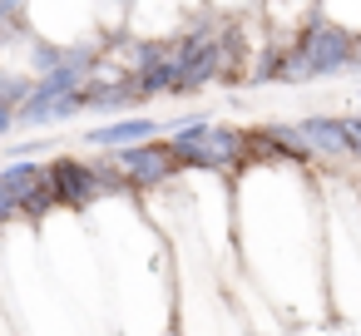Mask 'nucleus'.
<instances>
[{"label":"nucleus","instance_id":"obj_9","mask_svg":"<svg viewBox=\"0 0 361 336\" xmlns=\"http://www.w3.org/2000/svg\"><path fill=\"white\" fill-rule=\"evenodd\" d=\"M322 20L356 40L361 35V0H322Z\"/></svg>","mask_w":361,"mask_h":336},{"label":"nucleus","instance_id":"obj_7","mask_svg":"<svg viewBox=\"0 0 361 336\" xmlns=\"http://www.w3.org/2000/svg\"><path fill=\"white\" fill-rule=\"evenodd\" d=\"M257 20L267 25L272 40H297L302 30H312L322 20V0H262Z\"/></svg>","mask_w":361,"mask_h":336},{"label":"nucleus","instance_id":"obj_10","mask_svg":"<svg viewBox=\"0 0 361 336\" xmlns=\"http://www.w3.org/2000/svg\"><path fill=\"white\" fill-rule=\"evenodd\" d=\"M257 6L262 0H203V11L218 20H247V15H257Z\"/></svg>","mask_w":361,"mask_h":336},{"label":"nucleus","instance_id":"obj_13","mask_svg":"<svg viewBox=\"0 0 361 336\" xmlns=\"http://www.w3.org/2000/svg\"><path fill=\"white\" fill-rule=\"evenodd\" d=\"M351 99H356V104H361V85H356V89H351Z\"/></svg>","mask_w":361,"mask_h":336},{"label":"nucleus","instance_id":"obj_12","mask_svg":"<svg viewBox=\"0 0 361 336\" xmlns=\"http://www.w3.org/2000/svg\"><path fill=\"white\" fill-rule=\"evenodd\" d=\"M356 75H361V35H356Z\"/></svg>","mask_w":361,"mask_h":336},{"label":"nucleus","instance_id":"obj_8","mask_svg":"<svg viewBox=\"0 0 361 336\" xmlns=\"http://www.w3.org/2000/svg\"><path fill=\"white\" fill-rule=\"evenodd\" d=\"M149 139H164V124L159 119H109V124H94L85 134L90 149H109V154L134 149V144H149Z\"/></svg>","mask_w":361,"mask_h":336},{"label":"nucleus","instance_id":"obj_5","mask_svg":"<svg viewBox=\"0 0 361 336\" xmlns=\"http://www.w3.org/2000/svg\"><path fill=\"white\" fill-rule=\"evenodd\" d=\"M203 0H129V40L139 45H173L203 20Z\"/></svg>","mask_w":361,"mask_h":336},{"label":"nucleus","instance_id":"obj_6","mask_svg":"<svg viewBox=\"0 0 361 336\" xmlns=\"http://www.w3.org/2000/svg\"><path fill=\"white\" fill-rule=\"evenodd\" d=\"M50 193L60 203V213H90L104 203V183L94 173V158H75V154H60L50 158Z\"/></svg>","mask_w":361,"mask_h":336},{"label":"nucleus","instance_id":"obj_11","mask_svg":"<svg viewBox=\"0 0 361 336\" xmlns=\"http://www.w3.org/2000/svg\"><path fill=\"white\" fill-rule=\"evenodd\" d=\"M16 129V104H6V99H0V139H6Z\"/></svg>","mask_w":361,"mask_h":336},{"label":"nucleus","instance_id":"obj_3","mask_svg":"<svg viewBox=\"0 0 361 336\" xmlns=\"http://www.w3.org/2000/svg\"><path fill=\"white\" fill-rule=\"evenodd\" d=\"M322 173V168H317ZM326 213V311L336 321L361 316V183L351 173H322Z\"/></svg>","mask_w":361,"mask_h":336},{"label":"nucleus","instance_id":"obj_1","mask_svg":"<svg viewBox=\"0 0 361 336\" xmlns=\"http://www.w3.org/2000/svg\"><path fill=\"white\" fill-rule=\"evenodd\" d=\"M238 277L287 326L326 321V213L322 173L282 158H247L233 178Z\"/></svg>","mask_w":361,"mask_h":336},{"label":"nucleus","instance_id":"obj_2","mask_svg":"<svg viewBox=\"0 0 361 336\" xmlns=\"http://www.w3.org/2000/svg\"><path fill=\"white\" fill-rule=\"evenodd\" d=\"M104 257V292L114 336H178V272L173 242L139 198H104L90 208Z\"/></svg>","mask_w":361,"mask_h":336},{"label":"nucleus","instance_id":"obj_4","mask_svg":"<svg viewBox=\"0 0 361 336\" xmlns=\"http://www.w3.org/2000/svg\"><path fill=\"white\" fill-rule=\"evenodd\" d=\"M20 20L60 55H99L129 30V0H25Z\"/></svg>","mask_w":361,"mask_h":336}]
</instances>
